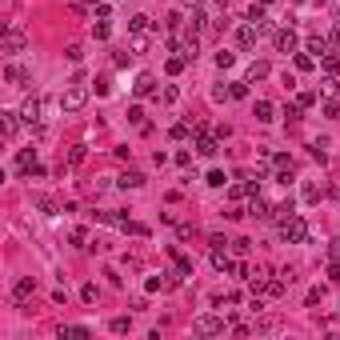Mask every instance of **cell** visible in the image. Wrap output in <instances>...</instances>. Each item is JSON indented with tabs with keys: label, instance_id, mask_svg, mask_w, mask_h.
I'll return each instance as SVG.
<instances>
[{
	"label": "cell",
	"instance_id": "cell-8",
	"mask_svg": "<svg viewBox=\"0 0 340 340\" xmlns=\"http://www.w3.org/2000/svg\"><path fill=\"white\" fill-rule=\"evenodd\" d=\"M256 36H260V28H256V24H244L240 32H236V44H240V48H252Z\"/></svg>",
	"mask_w": 340,
	"mask_h": 340
},
{
	"label": "cell",
	"instance_id": "cell-36",
	"mask_svg": "<svg viewBox=\"0 0 340 340\" xmlns=\"http://www.w3.org/2000/svg\"><path fill=\"white\" fill-rule=\"evenodd\" d=\"M144 48H148V36H144V32H136V40H132V52H144Z\"/></svg>",
	"mask_w": 340,
	"mask_h": 340
},
{
	"label": "cell",
	"instance_id": "cell-33",
	"mask_svg": "<svg viewBox=\"0 0 340 340\" xmlns=\"http://www.w3.org/2000/svg\"><path fill=\"white\" fill-rule=\"evenodd\" d=\"M80 160H84V144H76V148L68 152V164H80Z\"/></svg>",
	"mask_w": 340,
	"mask_h": 340
},
{
	"label": "cell",
	"instance_id": "cell-24",
	"mask_svg": "<svg viewBox=\"0 0 340 340\" xmlns=\"http://www.w3.org/2000/svg\"><path fill=\"white\" fill-rule=\"evenodd\" d=\"M184 64H188L184 56H172V60H168V76H180V72H184Z\"/></svg>",
	"mask_w": 340,
	"mask_h": 340
},
{
	"label": "cell",
	"instance_id": "cell-42",
	"mask_svg": "<svg viewBox=\"0 0 340 340\" xmlns=\"http://www.w3.org/2000/svg\"><path fill=\"white\" fill-rule=\"evenodd\" d=\"M332 260H340V236L332 240Z\"/></svg>",
	"mask_w": 340,
	"mask_h": 340
},
{
	"label": "cell",
	"instance_id": "cell-3",
	"mask_svg": "<svg viewBox=\"0 0 340 340\" xmlns=\"http://www.w3.org/2000/svg\"><path fill=\"white\" fill-rule=\"evenodd\" d=\"M284 240L288 244H304L308 240V220H304V216H288V220H284Z\"/></svg>",
	"mask_w": 340,
	"mask_h": 340
},
{
	"label": "cell",
	"instance_id": "cell-5",
	"mask_svg": "<svg viewBox=\"0 0 340 340\" xmlns=\"http://www.w3.org/2000/svg\"><path fill=\"white\" fill-rule=\"evenodd\" d=\"M192 328H196L200 336H216V332H224V320H220V316H200Z\"/></svg>",
	"mask_w": 340,
	"mask_h": 340
},
{
	"label": "cell",
	"instance_id": "cell-37",
	"mask_svg": "<svg viewBox=\"0 0 340 340\" xmlns=\"http://www.w3.org/2000/svg\"><path fill=\"white\" fill-rule=\"evenodd\" d=\"M324 116H328V120H336V116H340V104H336V100H328V104H324Z\"/></svg>",
	"mask_w": 340,
	"mask_h": 340
},
{
	"label": "cell",
	"instance_id": "cell-14",
	"mask_svg": "<svg viewBox=\"0 0 340 340\" xmlns=\"http://www.w3.org/2000/svg\"><path fill=\"white\" fill-rule=\"evenodd\" d=\"M272 112H276V108H272L268 100H256V108H252V116L260 120V124H268V120H272Z\"/></svg>",
	"mask_w": 340,
	"mask_h": 340
},
{
	"label": "cell",
	"instance_id": "cell-25",
	"mask_svg": "<svg viewBox=\"0 0 340 340\" xmlns=\"http://www.w3.org/2000/svg\"><path fill=\"white\" fill-rule=\"evenodd\" d=\"M324 72H328V76H332V72H340V56H336V52H328V56H324Z\"/></svg>",
	"mask_w": 340,
	"mask_h": 340
},
{
	"label": "cell",
	"instance_id": "cell-40",
	"mask_svg": "<svg viewBox=\"0 0 340 340\" xmlns=\"http://www.w3.org/2000/svg\"><path fill=\"white\" fill-rule=\"evenodd\" d=\"M128 120H132V124H144V112H140V108L132 104V108H128Z\"/></svg>",
	"mask_w": 340,
	"mask_h": 340
},
{
	"label": "cell",
	"instance_id": "cell-11",
	"mask_svg": "<svg viewBox=\"0 0 340 340\" xmlns=\"http://www.w3.org/2000/svg\"><path fill=\"white\" fill-rule=\"evenodd\" d=\"M248 24H256V28H268V12H264V4H252V8H248Z\"/></svg>",
	"mask_w": 340,
	"mask_h": 340
},
{
	"label": "cell",
	"instance_id": "cell-4",
	"mask_svg": "<svg viewBox=\"0 0 340 340\" xmlns=\"http://www.w3.org/2000/svg\"><path fill=\"white\" fill-rule=\"evenodd\" d=\"M32 292H36V280H32V276H24V280H16V288H12V300H16V308H24Z\"/></svg>",
	"mask_w": 340,
	"mask_h": 340
},
{
	"label": "cell",
	"instance_id": "cell-18",
	"mask_svg": "<svg viewBox=\"0 0 340 340\" xmlns=\"http://www.w3.org/2000/svg\"><path fill=\"white\" fill-rule=\"evenodd\" d=\"M308 52H316V56H328V40H324V36H308Z\"/></svg>",
	"mask_w": 340,
	"mask_h": 340
},
{
	"label": "cell",
	"instance_id": "cell-35",
	"mask_svg": "<svg viewBox=\"0 0 340 340\" xmlns=\"http://www.w3.org/2000/svg\"><path fill=\"white\" fill-rule=\"evenodd\" d=\"M232 248H236L240 256H244V252H248V248H252V240H244V236H240V240H232Z\"/></svg>",
	"mask_w": 340,
	"mask_h": 340
},
{
	"label": "cell",
	"instance_id": "cell-23",
	"mask_svg": "<svg viewBox=\"0 0 340 340\" xmlns=\"http://www.w3.org/2000/svg\"><path fill=\"white\" fill-rule=\"evenodd\" d=\"M208 184H212V188H224V184H228V176H224L220 168H212V172H208Z\"/></svg>",
	"mask_w": 340,
	"mask_h": 340
},
{
	"label": "cell",
	"instance_id": "cell-6",
	"mask_svg": "<svg viewBox=\"0 0 340 340\" xmlns=\"http://www.w3.org/2000/svg\"><path fill=\"white\" fill-rule=\"evenodd\" d=\"M40 112H44V100H36V96H28V100L20 104V116L28 120V124H36V120H40Z\"/></svg>",
	"mask_w": 340,
	"mask_h": 340
},
{
	"label": "cell",
	"instance_id": "cell-9",
	"mask_svg": "<svg viewBox=\"0 0 340 340\" xmlns=\"http://www.w3.org/2000/svg\"><path fill=\"white\" fill-rule=\"evenodd\" d=\"M0 128H4V136L12 140L16 128H20V112H0Z\"/></svg>",
	"mask_w": 340,
	"mask_h": 340
},
{
	"label": "cell",
	"instance_id": "cell-7",
	"mask_svg": "<svg viewBox=\"0 0 340 340\" xmlns=\"http://www.w3.org/2000/svg\"><path fill=\"white\" fill-rule=\"evenodd\" d=\"M132 88H136V96H152V92H156V76H152V72H140Z\"/></svg>",
	"mask_w": 340,
	"mask_h": 340
},
{
	"label": "cell",
	"instance_id": "cell-43",
	"mask_svg": "<svg viewBox=\"0 0 340 340\" xmlns=\"http://www.w3.org/2000/svg\"><path fill=\"white\" fill-rule=\"evenodd\" d=\"M184 4H188V8H196V4H200V0H184Z\"/></svg>",
	"mask_w": 340,
	"mask_h": 340
},
{
	"label": "cell",
	"instance_id": "cell-28",
	"mask_svg": "<svg viewBox=\"0 0 340 340\" xmlns=\"http://www.w3.org/2000/svg\"><path fill=\"white\" fill-rule=\"evenodd\" d=\"M60 336H88L84 324H68V328H60Z\"/></svg>",
	"mask_w": 340,
	"mask_h": 340
},
{
	"label": "cell",
	"instance_id": "cell-38",
	"mask_svg": "<svg viewBox=\"0 0 340 340\" xmlns=\"http://www.w3.org/2000/svg\"><path fill=\"white\" fill-rule=\"evenodd\" d=\"M296 104H300V108H312V104H316V96H312V92H300V100H296Z\"/></svg>",
	"mask_w": 340,
	"mask_h": 340
},
{
	"label": "cell",
	"instance_id": "cell-13",
	"mask_svg": "<svg viewBox=\"0 0 340 340\" xmlns=\"http://www.w3.org/2000/svg\"><path fill=\"white\" fill-rule=\"evenodd\" d=\"M320 196H324V188L308 180V184H304V204H320Z\"/></svg>",
	"mask_w": 340,
	"mask_h": 340
},
{
	"label": "cell",
	"instance_id": "cell-31",
	"mask_svg": "<svg viewBox=\"0 0 340 340\" xmlns=\"http://www.w3.org/2000/svg\"><path fill=\"white\" fill-rule=\"evenodd\" d=\"M188 132H192V124H176L172 128V140H188Z\"/></svg>",
	"mask_w": 340,
	"mask_h": 340
},
{
	"label": "cell",
	"instance_id": "cell-30",
	"mask_svg": "<svg viewBox=\"0 0 340 340\" xmlns=\"http://www.w3.org/2000/svg\"><path fill=\"white\" fill-rule=\"evenodd\" d=\"M296 68L308 72V68H312V56H308V52H296Z\"/></svg>",
	"mask_w": 340,
	"mask_h": 340
},
{
	"label": "cell",
	"instance_id": "cell-1",
	"mask_svg": "<svg viewBox=\"0 0 340 340\" xmlns=\"http://www.w3.org/2000/svg\"><path fill=\"white\" fill-rule=\"evenodd\" d=\"M84 104H88V88L84 84H72L64 96H60V108H64V112H80Z\"/></svg>",
	"mask_w": 340,
	"mask_h": 340
},
{
	"label": "cell",
	"instance_id": "cell-17",
	"mask_svg": "<svg viewBox=\"0 0 340 340\" xmlns=\"http://www.w3.org/2000/svg\"><path fill=\"white\" fill-rule=\"evenodd\" d=\"M272 216H276V220H288V216H296V204H292V200L276 204V208H272Z\"/></svg>",
	"mask_w": 340,
	"mask_h": 340
},
{
	"label": "cell",
	"instance_id": "cell-32",
	"mask_svg": "<svg viewBox=\"0 0 340 340\" xmlns=\"http://www.w3.org/2000/svg\"><path fill=\"white\" fill-rule=\"evenodd\" d=\"M160 100H164V104H176V100H180V92H176V88H164V92H160Z\"/></svg>",
	"mask_w": 340,
	"mask_h": 340
},
{
	"label": "cell",
	"instance_id": "cell-44",
	"mask_svg": "<svg viewBox=\"0 0 340 340\" xmlns=\"http://www.w3.org/2000/svg\"><path fill=\"white\" fill-rule=\"evenodd\" d=\"M336 204H340V192H336Z\"/></svg>",
	"mask_w": 340,
	"mask_h": 340
},
{
	"label": "cell",
	"instance_id": "cell-21",
	"mask_svg": "<svg viewBox=\"0 0 340 340\" xmlns=\"http://www.w3.org/2000/svg\"><path fill=\"white\" fill-rule=\"evenodd\" d=\"M128 28H132V32H148L152 20H148V16H132V20H128Z\"/></svg>",
	"mask_w": 340,
	"mask_h": 340
},
{
	"label": "cell",
	"instance_id": "cell-29",
	"mask_svg": "<svg viewBox=\"0 0 340 340\" xmlns=\"http://www.w3.org/2000/svg\"><path fill=\"white\" fill-rule=\"evenodd\" d=\"M232 60H236V56H232V52H224V48L216 52V64H220V68H232Z\"/></svg>",
	"mask_w": 340,
	"mask_h": 340
},
{
	"label": "cell",
	"instance_id": "cell-34",
	"mask_svg": "<svg viewBox=\"0 0 340 340\" xmlns=\"http://www.w3.org/2000/svg\"><path fill=\"white\" fill-rule=\"evenodd\" d=\"M108 328H112V332H128V316H116Z\"/></svg>",
	"mask_w": 340,
	"mask_h": 340
},
{
	"label": "cell",
	"instance_id": "cell-15",
	"mask_svg": "<svg viewBox=\"0 0 340 340\" xmlns=\"http://www.w3.org/2000/svg\"><path fill=\"white\" fill-rule=\"evenodd\" d=\"M4 80H8V84H24V80H28V72H24L20 64H8V68H4Z\"/></svg>",
	"mask_w": 340,
	"mask_h": 340
},
{
	"label": "cell",
	"instance_id": "cell-2",
	"mask_svg": "<svg viewBox=\"0 0 340 340\" xmlns=\"http://www.w3.org/2000/svg\"><path fill=\"white\" fill-rule=\"evenodd\" d=\"M24 44H28V40H24V32H20L16 24H8V28H4V36H0V48H4L8 56H20V52H24Z\"/></svg>",
	"mask_w": 340,
	"mask_h": 340
},
{
	"label": "cell",
	"instance_id": "cell-16",
	"mask_svg": "<svg viewBox=\"0 0 340 340\" xmlns=\"http://www.w3.org/2000/svg\"><path fill=\"white\" fill-rule=\"evenodd\" d=\"M252 216H260V220H268L272 216V208H268V200H260V196H252V208H248Z\"/></svg>",
	"mask_w": 340,
	"mask_h": 340
},
{
	"label": "cell",
	"instance_id": "cell-10",
	"mask_svg": "<svg viewBox=\"0 0 340 340\" xmlns=\"http://www.w3.org/2000/svg\"><path fill=\"white\" fill-rule=\"evenodd\" d=\"M276 48L280 52H296V32L292 28H280V32H276Z\"/></svg>",
	"mask_w": 340,
	"mask_h": 340
},
{
	"label": "cell",
	"instance_id": "cell-41",
	"mask_svg": "<svg viewBox=\"0 0 340 340\" xmlns=\"http://www.w3.org/2000/svg\"><path fill=\"white\" fill-rule=\"evenodd\" d=\"M328 276H332V280L340 284V260H332V264H328Z\"/></svg>",
	"mask_w": 340,
	"mask_h": 340
},
{
	"label": "cell",
	"instance_id": "cell-20",
	"mask_svg": "<svg viewBox=\"0 0 340 340\" xmlns=\"http://www.w3.org/2000/svg\"><path fill=\"white\" fill-rule=\"evenodd\" d=\"M264 76H268V64H264V60H256V64L248 68V84H252V80H264Z\"/></svg>",
	"mask_w": 340,
	"mask_h": 340
},
{
	"label": "cell",
	"instance_id": "cell-26",
	"mask_svg": "<svg viewBox=\"0 0 340 340\" xmlns=\"http://www.w3.org/2000/svg\"><path fill=\"white\" fill-rule=\"evenodd\" d=\"M92 88H96V96H108V92H112V80H108V76H100Z\"/></svg>",
	"mask_w": 340,
	"mask_h": 340
},
{
	"label": "cell",
	"instance_id": "cell-39",
	"mask_svg": "<svg viewBox=\"0 0 340 340\" xmlns=\"http://www.w3.org/2000/svg\"><path fill=\"white\" fill-rule=\"evenodd\" d=\"M92 36H96V40H108V24H104V20H100V24H96V28H92Z\"/></svg>",
	"mask_w": 340,
	"mask_h": 340
},
{
	"label": "cell",
	"instance_id": "cell-27",
	"mask_svg": "<svg viewBox=\"0 0 340 340\" xmlns=\"http://www.w3.org/2000/svg\"><path fill=\"white\" fill-rule=\"evenodd\" d=\"M80 296H84V304H92V300L100 296V288H96V284H84V288H80Z\"/></svg>",
	"mask_w": 340,
	"mask_h": 340
},
{
	"label": "cell",
	"instance_id": "cell-12",
	"mask_svg": "<svg viewBox=\"0 0 340 340\" xmlns=\"http://www.w3.org/2000/svg\"><path fill=\"white\" fill-rule=\"evenodd\" d=\"M216 148H220V144H216V136H204V132H200V144H196L200 156H216Z\"/></svg>",
	"mask_w": 340,
	"mask_h": 340
},
{
	"label": "cell",
	"instance_id": "cell-19",
	"mask_svg": "<svg viewBox=\"0 0 340 340\" xmlns=\"http://www.w3.org/2000/svg\"><path fill=\"white\" fill-rule=\"evenodd\" d=\"M140 184H144L140 172H124V176H120V188H140Z\"/></svg>",
	"mask_w": 340,
	"mask_h": 340
},
{
	"label": "cell",
	"instance_id": "cell-22",
	"mask_svg": "<svg viewBox=\"0 0 340 340\" xmlns=\"http://www.w3.org/2000/svg\"><path fill=\"white\" fill-rule=\"evenodd\" d=\"M228 92H232V100H244V96H248V80H236Z\"/></svg>",
	"mask_w": 340,
	"mask_h": 340
}]
</instances>
